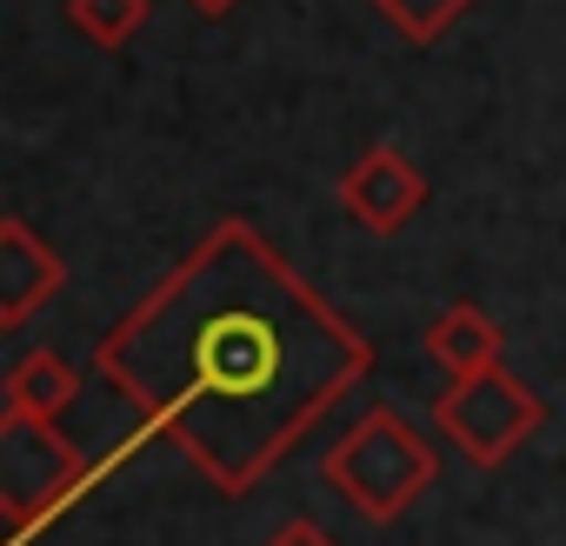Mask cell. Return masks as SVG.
I'll return each instance as SVG.
<instances>
[{"label":"cell","mask_w":566,"mask_h":546,"mask_svg":"<svg viewBox=\"0 0 566 546\" xmlns=\"http://www.w3.org/2000/svg\"><path fill=\"white\" fill-rule=\"evenodd\" d=\"M374 8H380L407 41H420V48H427V41H440V34L473 8V0H374Z\"/></svg>","instance_id":"cell-10"},{"label":"cell","mask_w":566,"mask_h":546,"mask_svg":"<svg viewBox=\"0 0 566 546\" xmlns=\"http://www.w3.org/2000/svg\"><path fill=\"white\" fill-rule=\"evenodd\" d=\"M67 21H74V34H87L94 48H120V41L140 34L147 0H67Z\"/></svg>","instance_id":"cell-9"},{"label":"cell","mask_w":566,"mask_h":546,"mask_svg":"<svg viewBox=\"0 0 566 546\" xmlns=\"http://www.w3.org/2000/svg\"><path fill=\"white\" fill-rule=\"evenodd\" d=\"M374 367L360 327L321 301L253 220H220L94 347V374L220 493L260 486Z\"/></svg>","instance_id":"cell-1"},{"label":"cell","mask_w":566,"mask_h":546,"mask_svg":"<svg viewBox=\"0 0 566 546\" xmlns=\"http://www.w3.org/2000/svg\"><path fill=\"white\" fill-rule=\"evenodd\" d=\"M440 433L473 460V466H500L533 427H539V393L533 387H520L500 360L493 367H480V374H460L447 393H440Z\"/></svg>","instance_id":"cell-4"},{"label":"cell","mask_w":566,"mask_h":546,"mask_svg":"<svg viewBox=\"0 0 566 546\" xmlns=\"http://www.w3.org/2000/svg\"><path fill=\"white\" fill-rule=\"evenodd\" d=\"M74 393H81V374L54 354V347H34V354H21L14 367H8V407H28V413H61V407H74Z\"/></svg>","instance_id":"cell-8"},{"label":"cell","mask_w":566,"mask_h":546,"mask_svg":"<svg viewBox=\"0 0 566 546\" xmlns=\"http://www.w3.org/2000/svg\"><path fill=\"white\" fill-rule=\"evenodd\" d=\"M427 354H433L453 380H460V374H480V367L500 360V327H493L480 307L453 301V307H440V321L427 327Z\"/></svg>","instance_id":"cell-7"},{"label":"cell","mask_w":566,"mask_h":546,"mask_svg":"<svg viewBox=\"0 0 566 546\" xmlns=\"http://www.w3.org/2000/svg\"><path fill=\"white\" fill-rule=\"evenodd\" d=\"M87 480H94V460L67 433H54L48 413L0 407V513H8V546H21L41 519H54Z\"/></svg>","instance_id":"cell-3"},{"label":"cell","mask_w":566,"mask_h":546,"mask_svg":"<svg viewBox=\"0 0 566 546\" xmlns=\"http://www.w3.org/2000/svg\"><path fill=\"white\" fill-rule=\"evenodd\" d=\"M266 546H340V539H334V533H321L314 519H287V526H280Z\"/></svg>","instance_id":"cell-11"},{"label":"cell","mask_w":566,"mask_h":546,"mask_svg":"<svg viewBox=\"0 0 566 546\" xmlns=\"http://www.w3.org/2000/svg\"><path fill=\"white\" fill-rule=\"evenodd\" d=\"M420 200H427V174H420L400 147H374V154L340 180V207H347L367 233H400Z\"/></svg>","instance_id":"cell-6"},{"label":"cell","mask_w":566,"mask_h":546,"mask_svg":"<svg viewBox=\"0 0 566 546\" xmlns=\"http://www.w3.org/2000/svg\"><path fill=\"white\" fill-rule=\"evenodd\" d=\"M433 447L394 413V407H374V413H360L340 440H334V453H327V480H334V493L360 513V519H374V526H387V519H400L427 486H433Z\"/></svg>","instance_id":"cell-2"},{"label":"cell","mask_w":566,"mask_h":546,"mask_svg":"<svg viewBox=\"0 0 566 546\" xmlns=\"http://www.w3.org/2000/svg\"><path fill=\"white\" fill-rule=\"evenodd\" d=\"M187 8H193V14H207V21H220V14H233V8H240V0H187Z\"/></svg>","instance_id":"cell-12"},{"label":"cell","mask_w":566,"mask_h":546,"mask_svg":"<svg viewBox=\"0 0 566 546\" xmlns=\"http://www.w3.org/2000/svg\"><path fill=\"white\" fill-rule=\"evenodd\" d=\"M67 287L61 253L28 227V220H0V327H28L54 294Z\"/></svg>","instance_id":"cell-5"}]
</instances>
